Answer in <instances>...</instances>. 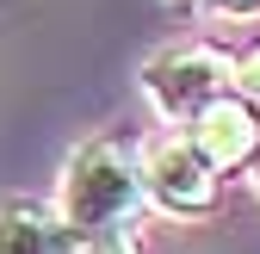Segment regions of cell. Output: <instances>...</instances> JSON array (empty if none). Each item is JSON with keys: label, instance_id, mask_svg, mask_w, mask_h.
I'll return each instance as SVG.
<instances>
[{"label": "cell", "instance_id": "9c48e42d", "mask_svg": "<svg viewBox=\"0 0 260 254\" xmlns=\"http://www.w3.org/2000/svg\"><path fill=\"white\" fill-rule=\"evenodd\" d=\"M248 180H254V193H260V155H254V168H248Z\"/></svg>", "mask_w": 260, "mask_h": 254}, {"label": "cell", "instance_id": "6da1fadb", "mask_svg": "<svg viewBox=\"0 0 260 254\" xmlns=\"http://www.w3.org/2000/svg\"><path fill=\"white\" fill-rule=\"evenodd\" d=\"M149 193H143V149L100 131L75 143V155L62 162V186H56V211L75 236H130V224L143 217Z\"/></svg>", "mask_w": 260, "mask_h": 254}, {"label": "cell", "instance_id": "ba28073f", "mask_svg": "<svg viewBox=\"0 0 260 254\" xmlns=\"http://www.w3.org/2000/svg\"><path fill=\"white\" fill-rule=\"evenodd\" d=\"M199 7H211V13H230V19H248V13H260V0H199Z\"/></svg>", "mask_w": 260, "mask_h": 254}, {"label": "cell", "instance_id": "5b68a950", "mask_svg": "<svg viewBox=\"0 0 260 254\" xmlns=\"http://www.w3.org/2000/svg\"><path fill=\"white\" fill-rule=\"evenodd\" d=\"M81 236L62 224L56 205L38 199H7L0 205V254H75Z\"/></svg>", "mask_w": 260, "mask_h": 254}, {"label": "cell", "instance_id": "277c9868", "mask_svg": "<svg viewBox=\"0 0 260 254\" xmlns=\"http://www.w3.org/2000/svg\"><path fill=\"white\" fill-rule=\"evenodd\" d=\"M180 131L205 149V162L217 174H236V168H254V155H260V106L236 87V93H223V100H211L192 124H180Z\"/></svg>", "mask_w": 260, "mask_h": 254}, {"label": "cell", "instance_id": "3957f363", "mask_svg": "<svg viewBox=\"0 0 260 254\" xmlns=\"http://www.w3.org/2000/svg\"><path fill=\"white\" fill-rule=\"evenodd\" d=\"M143 193H149L155 211H168V217H211L217 199H223V174L205 162V149L174 124V131H161L155 143H143Z\"/></svg>", "mask_w": 260, "mask_h": 254}, {"label": "cell", "instance_id": "52a82bcc", "mask_svg": "<svg viewBox=\"0 0 260 254\" xmlns=\"http://www.w3.org/2000/svg\"><path fill=\"white\" fill-rule=\"evenodd\" d=\"M236 87H242L248 100L260 106V50H254V56H242V75H236Z\"/></svg>", "mask_w": 260, "mask_h": 254}, {"label": "cell", "instance_id": "8992f818", "mask_svg": "<svg viewBox=\"0 0 260 254\" xmlns=\"http://www.w3.org/2000/svg\"><path fill=\"white\" fill-rule=\"evenodd\" d=\"M75 254H143V248L130 242V236H81Z\"/></svg>", "mask_w": 260, "mask_h": 254}, {"label": "cell", "instance_id": "30bf717a", "mask_svg": "<svg viewBox=\"0 0 260 254\" xmlns=\"http://www.w3.org/2000/svg\"><path fill=\"white\" fill-rule=\"evenodd\" d=\"M174 7H199V0H174Z\"/></svg>", "mask_w": 260, "mask_h": 254}, {"label": "cell", "instance_id": "7a4b0ae2", "mask_svg": "<svg viewBox=\"0 0 260 254\" xmlns=\"http://www.w3.org/2000/svg\"><path fill=\"white\" fill-rule=\"evenodd\" d=\"M236 75L242 62L217 44H168L143 62V93L168 124H192L211 100L236 93Z\"/></svg>", "mask_w": 260, "mask_h": 254}]
</instances>
